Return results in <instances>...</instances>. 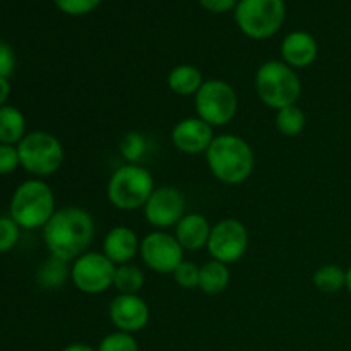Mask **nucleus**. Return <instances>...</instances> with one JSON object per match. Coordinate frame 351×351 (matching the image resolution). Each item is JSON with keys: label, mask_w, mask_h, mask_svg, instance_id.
<instances>
[{"label": "nucleus", "mask_w": 351, "mask_h": 351, "mask_svg": "<svg viewBox=\"0 0 351 351\" xmlns=\"http://www.w3.org/2000/svg\"><path fill=\"white\" fill-rule=\"evenodd\" d=\"M41 235L50 256L72 263L88 252L95 239V219L86 209L67 206L55 211L41 228Z\"/></svg>", "instance_id": "1"}, {"label": "nucleus", "mask_w": 351, "mask_h": 351, "mask_svg": "<svg viewBox=\"0 0 351 351\" xmlns=\"http://www.w3.org/2000/svg\"><path fill=\"white\" fill-rule=\"evenodd\" d=\"M209 171L225 185H240L252 175L256 154L250 144L237 134H219L206 151Z\"/></svg>", "instance_id": "2"}, {"label": "nucleus", "mask_w": 351, "mask_h": 351, "mask_svg": "<svg viewBox=\"0 0 351 351\" xmlns=\"http://www.w3.org/2000/svg\"><path fill=\"white\" fill-rule=\"evenodd\" d=\"M55 211V194L43 178L24 180L10 197L9 216L23 230L43 228Z\"/></svg>", "instance_id": "3"}, {"label": "nucleus", "mask_w": 351, "mask_h": 351, "mask_svg": "<svg viewBox=\"0 0 351 351\" xmlns=\"http://www.w3.org/2000/svg\"><path fill=\"white\" fill-rule=\"evenodd\" d=\"M256 93L261 101L273 110L297 105L302 96V82L297 71L283 60H267L256 72Z\"/></svg>", "instance_id": "4"}, {"label": "nucleus", "mask_w": 351, "mask_h": 351, "mask_svg": "<svg viewBox=\"0 0 351 351\" xmlns=\"http://www.w3.org/2000/svg\"><path fill=\"white\" fill-rule=\"evenodd\" d=\"M154 189L153 175L147 168L137 163H125L110 177L106 195L113 208L120 211H136L146 206Z\"/></svg>", "instance_id": "5"}, {"label": "nucleus", "mask_w": 351, "mask_h": 351, "mask_svg": "<svg viewBox=\"0 0 351 351\" xmlns=\"http://www.w3.org/2000/svg\"><path fill=\"white\" fill-rule=\"evenodd\" d=\"M233 17L239 29L250 40H267L287 21L285 0H239Z\"/></svg>", "instance_id": "6"}, {"label": "nucleus", "mask_w": 351, "mask_h": 351, "mask_svg": "<svg viewBox=\"0 0 351 351\" xmlns=\"http://www.w3.org/2000/svg\"><path fill=\"white\" fill-rule=\"evenodd\" d=\"M21 168L34 178L50 177L65 160V151L57 136L45 130H33L17 144Z\"/></svg>", "instance_id": "7"}, {"label": "nucleus", "mask_w": 351, "mask_h": 351, "mask_svg": "<svg viewBox=\"0 0 351 351\" xmlns=\"http://www.w3.org/2000/svg\"><path fill=\"white\" fill-rule=\"evenodd\" d=\"M197 117L215 129L232 122L239 110L235 89L223 79H208L194 96Z\"/></svg>", "instance_id": "8"}, {"label": "nucleus", "mask_w": 351, "mask_h": 351, "mask_svg": "<svg viewBox=\"0 0 351 351\" xmlns=\"http://www.w3.org/2000/svg\"><path fill=\"white\" fill-rule=\"evenodd\" d=\"M117 266L103 252H84L72 261L71 281L86 295L105 293L113 287Z\"/></svg>", "instance_id": "9"}, {"label": "nucleus", "mask_w": 351, "mask_h": 351, "mask_svg": "<svg viewBox=\"0 0 351 351\" xmlns=\"http://www.w3.org/2000/svg\"><path fill=\"white\" fill-rule=\"evenodd\" d=\"M249 247V232L237 218H225L211 228L208 240V252L215 261L235 264L245 256Z\"/></svg>", "instance_id": "10"}, {"label": "nucleus", "mask_w": 351, "mask_h": 351, "mask_svg": "<svg viewBox=\"0 0 351 351\" xmlns=\"http://www.w3.org/2000/svg\"><path fill=\"white\" fill-rule=\"evenodd\" d=\"M184 252L175 235L163 230L147 233L141 240V259L158 274H173V271L184 263Z\"/></svg>", "instance_id": "11"}, {"label": "nucleus", "mask_w": 351, "mask_h": 351, "mask_svg": "<svg viewBox=\"0 0 351 351\" xmlns=\"http://www.w3.org/2000/svg\"><path fill=\"white\" fill-rule=\"evenodd\" d=\"M185 206L187 201L184 192L171 185H163L154 189L151 197L147 199L146 206L143 208L144 218L156 230L175 228L177 223L187 215Z\"/></svg>", "instance_id": "12"}, {"label": "nucleus", "mask_w": 351, "mask_h": 351, "mask_svg": "<svg viewBox=\"0 0 351 351\" xmlns=\"http://www.w3.org/2000/svg\"><path fill=\"white\" fill-rule=\"evenodd\" d=\"M108 315L117 331L136 335V332L143 331L146 328L147 322H149L151 312L149 305L139 295L119 293L110 302Z\"/></svg>", "instance_id": "13"}, {"label": "nucleus", "mask_w": 351, "mask_h": 351, "mask_svg": "<svg viewBox=\"0 0 351 351\" xmlns=\"http://www.w3.org/2000/svg\"><path fill=\"white\" fill-rule=\"evenodd\" d=\"M215 129L199 117H187L171 130V143L184 154H206L215 141Z\"/></svg>", "instance_id": "14"}, {"label": "nucleus", "mask_w": 351, "mask_h": 351, "mask_svg": "<svg viewBox=\"0 0 351 351\" xmlns=\"http://www.w3.org/2000/svg\"><path fill=\"white\" fill-rule=\"evenodd\" d=\"M281 60L291 69H307L317 60L319 45L308 31H291L283 38L280 47Z\"/></svg>", "instance_id": "15"}, {"label": "nucleus", "mask_w": 351, "mask_h": 351, "mask_svg": "<svg viewBox=\"0 0 351 351\" xmlns=\"http://www.w3.org/2000/svg\"><path fill=\"white\" fill-rule=\"evenodd\" d=\"M141 240L130 226H115L106 233L103 240L101 252L112 261L115 266L129 264L139 254Z\"/></svg>", "instance_id": "16"}, {"label": "nucleus", "mask_w": 351, "mask_h": 351, "mask_svg": "<svg viewBox=\"0 0 351 351\" xmlns=\"http://www.w3.org/2000/svg\"><path fill=\"white\" fill-rule=\"evenodd\" d=\"M211 228L208 218L201 213H187L175 226V239L182 245V249L189 252H197V250L208 247Z\"/></svg>", "instance_id": "17"}, {"label": "nucleus", "mask_w": 351, "mask_h": 351, "mask_svg": "<svg viewBox=\"0 0 351 351\" xmlns=\"http://www.w3.org/2000/svg\"><path fill=\"white\" fill-rule=\"evenodd\" d=\"M167 82L170 91L175 93V95L195 96L201 86L204 84V77H202V72L195 65L180 64L175 65L168 72Z\"/></svg>", "instance_id": "18"}, {"label": "nucleus", "mask_w": 351, "mask_h": 351, "mask_svg": "<svg viewBox=\"0 0 351 351\" xmlns=\"http://www.w3.org/2000/svg\"><path fill=\"white\" fill-rule=\"evenodd\" d=\"M26 134L24 113L16 106L3 105L0 108V143L17 146Z\"/></svg>", "instance_id": "19"}, {"label": "nucleus", "mask_w": 351, "mask_h": 351, "mask_svg": "<svg viewBox=\"0 0 351 351\" xmlns=\"http://www.w3.org/2000/svg\"><path fill=\"white\" fill-rule=\"evenodd\" d=\"M232 274H230L228 264L219 261H208L201 266V280H199V290L206 295H219L228 288Z\"/></svg>", "instance_id": "20"}, {"label": "nucleus", "mask_w": 351, "mask_h": 351, "mask_svg": "<svg viewBox=\"0 0 351 351\" xmlns=\"http://www.w3.org/2000/svg\"><path fill=\"white\" fill-rule=\"evenodd\" d=\"M69 263L50 256L36 271V283L47 290H57L64 287L65 281L71 278V267Z\"/></svg>", "instance_id": "21"}, {"label": "nucleus", "mask_w": 351, "mask_h": 351, "mask_svg": "<svg viewBox=\"0 0 351 351\" xmlns=\"http://www.w3.org/2000/svg\"><path fill=\"white\" fill-rule=\"evenodd\" d=\"M312 281L322 293H338L346 287V269L338 264H324L315 271Z\"/></svg>", "instance_id": "22"}, {"label": "nucleus", "mask_w": 351, "mask_h": 351, "mask_svg": "<svg viewBox=\"0 0 351 351\" xmlns=\"http://www.w3.org/2000/svg\"><path fill=\"white\" fill-rule=\"evenodd\" d=\"M144 273L141 267L134 264H122L117 266L115 280H113V288H117L120 295H139L144 287Z\"/></svg>", "instance_id": "23"}, {"label": "nucleus", "mask_w": 351, "mask_h": 351, "mask_svg": "<svg viewBox=\"0 0 351 351\" xmlns=\"http://www.w3.org/2000/svg\"><path fill=\"white\" fill-rule=\"evenodd\" d=\"M305 123H307V119H305L304 110L298 105L287 106L283 110H278L276 112V129L281 136L285 137H297L304 132Z\"/></svg>", "instance_id": "24"}, {"label": "nucleus", "mask_w": 351, "mask_h": 351, "mask_svg": "<svg viewBox=\"0 0 351 351\" xmlns=\"http://www.w3.org/2000/svg\"><path fill=\"white\" fill-rule=\"evenodd\" d=\"M98 351H139V345H137L134 335L123 331H115L106 335L105 338L99 341Z\"/></svg>", "instance_id": "25"}, {"label": "nucleus", "mask_w": 351, "mask_h": 351, "mask_svg": "<svg viewBox=\"0 0 351 351\" xmlns=\"http://www.w3.org/2000/svg\"><path fill=\"white\" fill-rule=\"evenodd\" d=\"M103 0H53L55 7L65 16L81 17L88 16V14L95 12Z\"/></svg>", "instance_id": "26"}, {"label": "nucleus", "mask_w": 351, "mask_h": 351, "mask_svg": "<svg viewBox=\"0 0 351 351\" xmlns=\"http://www.w3.org/2000/svg\"><path fill=\"white\" fill-rule=\"evenodd\" d=\"M21 226L10 216H0V254L10 252L21 239Z\"/></svg>", "instance_id": "27"}, {"label": "nucleus", "mask_w": 351, "mask_h": 351, "mask_svg": "<svg viewBox=\"0 0 351 351\" xmlns=\"http://www.w3.org/2000/svg\"><path fill=\"white\" fill-rule=\"evenodd\" d=\"M173 278L175 283L184 290H195V288H199V280H201V267L195 266L194 263L184 261L173 271Z\"/></svg>", "instance_id": "28"}, {"label": "nucleus", "mask_w": 351, "mask_h": 351, "mask_svg": "<svg viewBox=\"0 0 351 351\" xmlns=\"http://www.w3.org/2000/svg\"><path fill=\"white\" fill-rule=\"evenodd\" d=\"M120 151L129 163H137L146 151V139H144L143 134L129 132L122 139Z\"/></svg>", "instance_id": "29"}, {"label": "nucleus", "mask_w": 351, "mask_h": 351, "mask_svg": "<svg viewBox=\"0 0 351 351\" xmlns=\"http://www.w3.org/2000/svg\"><path fill=\"white\" fill-rule=\"evenodd\" d=\"M21 167L19 151L12 144L0 143V175H10Z\"/></svg>", "instance_id": "30"}, {"label": "nucleus", "mask_w": 351, "mask_h": 351, "mask_svg": "<svg viewBox=\"0 0 351 351\" xmlns=\"http://www.w3.org/2000/svg\"><path fill=\"white\" fill-rule=\"evenodd\" d=\"M16 51L7 41L0 40V77L9 79L16 71Z\"/></svg>", "instance_id": "31"}, {"label": "nucleus", "mask_w": 351, "mask_h": 351, "mask_svg": "<svg viewBox=\"0 0 351 351\" xmlns=\"http://www.w3.org/2000/svg\"><path fill=\"white\" fill-rule=\"evenodd\" d=\"M199 5L211 14H226L235 10L239 0H197Z\"/></svg>", "instance_id": "32"}, {"label": "nucleus", "mask_w": 351, "mask_h": 351, "mask_svg": "<svg viewBox=\"0 0 351 351\" xmlns=\"http://www.w3.org/2000/svg\"><path fill=\"white\" fill-rule=\"evenodd\" d=\"M10 82L9 79H2L0 77V108H2L3 105H7V99H9L10 96Z\"/></svg>", "instance_id": "33"}, {"label": "nucleus", "mask_w": 351, "mask_h": 351, "mask_svg": "<svg viewBox=\"0 0 351 351\" xmlns=\"http://www.w3.org/2000/svg\"><path fill=\"white\" fill-rule=\"evenodd\" d=\"M62 351H98L96 348H93V346L86 345V343H72V345L65 346Z\"/></svg>", "instance_id": "34"}, {"label": "nucleus", "mask_w": 351, "mask_h": 351, "mask_svg": "<svg viewBox=\"0 0 351 351\" xmlns=\"http://www.w3.org/2000/svg\"><path fill=\"white\" fill-rule=\"evenodd\" d=\"M345 288L350 291V295H351V266L346 269V287Z\"/></svg>", "instance_id": "35"}]
</instances>
